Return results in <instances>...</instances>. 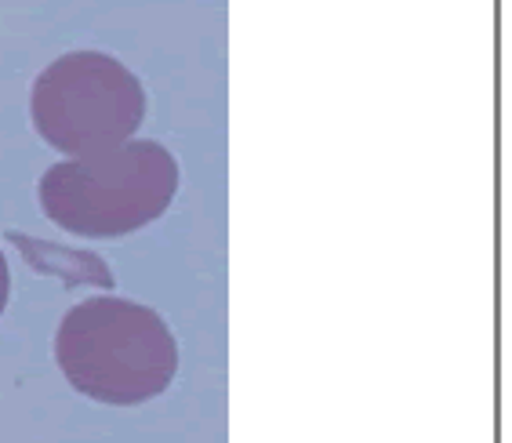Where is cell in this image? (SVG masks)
<instances>
[{
	"label": "cell",
	"instance_id": "obj_1",
	"mask_svg": "<svg viewBox=\"0 0 512 443\" xmlns=\"http://www.w3.org/2000/svg\"><path fill=\"white\" fill-rule=\"evenodd\" d=\"M55 360L77 393L109 407H135L171 385L178 345L149 306L99 295L62 316Z\"/></svg>",
	"mask_w": 512,
	"mask_h": 443
},
{
	"label": "cell",
	"instance_id": "obj_2",
	"mask_svg": "<svg viewBox=\"0 0 512 443\" xmlns=\"http://www.w3.org/2000/svg\"><path fill=\"white\" fill-rule=\"evenodd\" d=\"M178 193V164L149 138L124 146L66 157L40 178L44 215L77 237H124L157 222Z\"/></svg>",
	"mask_w": 512,
	"mask_h": 443
},
{
	"label": "cell",
	"instance_id": "obj_3",
	"mask_svg": "<svg viewBox=\"0 0 512 443\" xmlns=\"http://www.w3.org/2000/svg\"><path fill=\"white\" fill-rule=\"evenodd\" d=\"M33 128L66 157H91L131 142L146 117V91L113 55L69 51L33 84Z\"/></svg>",
	"mask_w": 512,
	"mask_h": 443
},
{
	"label": "cell",
	"instance_id": "obj_4",
	"mask_svg": "<svg viewBox=\"0 0 512 443\" xmlns=\"http://www.w3.org/2000/svg\"><path fill=\"white\" fill-rule=\"evenodd\" d=\"M8 298H11V269H8L4 251H0V313L8 309Z\"/></svg>",
	"mask_w": 512,
	"mask_h": 443
}]
</instances>
